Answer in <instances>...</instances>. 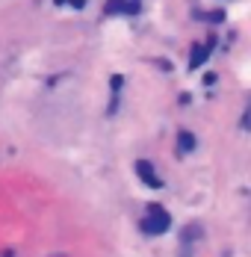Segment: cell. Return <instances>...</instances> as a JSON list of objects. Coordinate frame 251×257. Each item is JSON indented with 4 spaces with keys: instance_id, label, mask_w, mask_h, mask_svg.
Wrapping results in <instances>:
<instances>
[{
    "instance_id": "obj_1",
    "label": "cell",
    "mask_w": 251,
    "mask_h": 257,
    "mask_svg": "<svg viewBox=\"0 0 251 257\" xmlns=\"http://www.w3.org/2000/svg\"><path fill=\"white\" fill-rule=\"evenodd\" d=\"M169 225H172V216L163 210L160 204H151L148 207V216L142 219V231L148 233H166L169 231Z\"/></svg>"
},
{
    "instance_id": "obj_2",
    "label": "cell",
    "mask_w": 251,
    "mask_h": 257,
    "mask_svg": "<svg viewBox=\"0 0 251 257\" xmlns=\"http://www.w3.org/2000/svg\"><path fill=\"white\" fill-rule=\"evenodd\" d=\"M136 175H139V180H142L145 186H154V189L163 186V180H160V175H157V169L151 166L148 160H139V163H136Z\"/></svg>"
},
{
    "instance_id": "obj_3",
    "label": "cell",
    "mask_w": 251,
    "mask_h": 257,
    "mask_svg": "<svg viewBox=\"0 0 251 257\" xmlns=\"http://www.w3.org/2000/svg\"><path fill=\"white\" fill-rule=\"evenodd\" d=\"M213 45H216V36H210L204 45H195V48H192V59H189V68H192V71H195L198 65H204V62L210 59V51H213Z\"/></svg>"
},
{
    "instance_id": "obj_4",
    "label": "cell",
    "mask_w": 251,
    "mask_h": 257,
    "mask_svg": "<svg viewBox=\"0 0 251 257\" xmlns=\"http://www.w3.org/2000/svg\"><path fill=\"white\" fill-rule=\"evenodd\" d=\"M177 151H180V154L195 151V136H192L189 130H180V133H177Z\"/></svg>"
},
{
    "instance_id": "obj_5",
    "label": "cell",
    "mask_w": 251,
    "mask_h": 257,
    "mask_svg": "<svg viewBox=\"0 0 251 257\" xmlns=\"http://www.w3.org/2000/svg\"><path fill=\"white\" fill-rule=\"evenodd\" d=\"M118 12H136V3H127V0H106V15H118Z\"/></svg>"
},
{
    "instance_id": "obj_6",
    "label": "cell",
    "mask_w": 251,
    "mask_h": 257,
    "mask_svg": "<svg viewBox=\"0 0 251 257\" xmlns=\"http://www.w3.org/2000/svg\"><path fill=\"white\" fill-rule=\"evenodd\" d=\"M198 21H207V24H222L225 21V9H216V12H195Z\"/></svg>"
},
{
    "instance_id": "obj_7",
    "label": "cell",
    "mask_w": 251,
    "mask_h": 257,
    "mask_svg": "<svg viewBox=\"0 0 251 257\" xmlns=\"http://www.w3.org/2000/svg\"><path fill=\"white\" fill-rule=\"evenodd\" d=\"M195 236H201V228H198V225H189V228L183 231V239H186V242H189V239H195Z\"/></svg>"
},
{
    "instance_id": "obj_8",
    "label": "cell",
    "mask_w": 251,
    "mask_h": 257,
    "mask_svg": "<svg viewBox=\"0 0 251 257\" xmlns=\"http://www.w3.org/2000/svg\"><path fill=\"white\" fill-rule=\"evenodd\" d=\"M83 3H86V0H71V6H74V9H83Z\"/></svg>"
},
{
    "instance_id": "obj_9",
    "label": "cell",
    "mask_w": 251,
    "mask_h": 257,
    "mask_svg": "<svg viewBox=\"0 0 251 257\" xmlns=\"http://www.w3.org/2000/svg\"><path fill=\"white\" fill-rule=\"evenodd\" d=\"M3 257H15V254H12V251H3Z\"/></svg>"
},
{
    "instance_id": "obj_10",
    "label": "cell",
    "mask_w": 251,
    "mask_h": 257,
    "mask_svg": "<svg viewBox=\"0 0 251 257\" xmlns=\"http://www.w3.org/2000/svg\"><path fill=\"white\" fill-rule=\"evenodd\" d=\"M56 3H65V0H56Z\"/></svg>"
}]
</instances>
